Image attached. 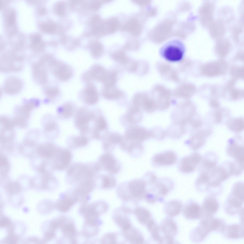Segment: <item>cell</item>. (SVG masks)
<instances>
[{"label": "cell", "mask_w": 244, "mask_h": 244, "mask_svg": "<svg viewBox=\"0 0 244 244\" xmlns=\"http://www.w3.org/2000/svg\"><path fill=\"white\" fill-rule=\"evenodd\" d=\"M208 177L209 193L215 194L214 190L219 188L221 183L233 175L231 162H227L208 171H205Z\"/></svg>", "instance_id": "6da1fadb"}, {"label": "cell", "mask_w": 244, "mask_h": 244, "mask_svg": "<svg viewBox=\"0 0 244 244\" xmlns=\"http://www.w3.org/2000/svg\"><path fill=\"white\" fill-rule=\"evenodd\" d=\"M244 202V184L241 182L235 183L225 202L224 208L229 215L238 214L244 209L242 207Z\"/></svg>", "instance_id": "7a4b0ae2"}, {"label": "cell", "mask_w": 244, "mask_h": 244, "mask_svg": "<svg viewBox=\"0 0 244 244\" xmlns=\"http://www.w3.org/2000/svg\"><path fill=\"white\" fill-rule=\"evenodd\" d=\"M185 48L184 44L178 40L171 41L164 45L160 50L161 56L172 62L179 61L183 58Z\"/></svg>", "instance_id": "3957f363"}, {"label": "cell", "mask_w": 244, "mask_h": 244, "mask_svg": "<svg viewBox=\"0 0 244 244\" xmlns=\"http://www.w3.org/2000/svg\"><path fill=\"white\" fill-rule=\"evenodd\" d=\"M96 115L94 111L86 107H81L77 109L75 114V124L81 134L87 136Z\"/></svg>", "instance_id": "277c9868"}, {"label": "cell", "mask_w": 244, "mask_h": 244, "mask_svg": "<svg viewBox=\"0 0 244 244\" xmlns=\"http://www.w3.org/2000/svg\"><path fill=\"white\" fill-rule=\"evenodd\" d=\"M198 225L191 231L190 238L193 242L198 243L202 241L213 231L210 219L203 217Z\"/></svg>", "instance_id": "5b68a950"}, {"label": "cell", "mask_w": 244, "mask_h": 244, "mask_svg": "<svg viewBox=\"0 0 244 244\" xmlns=\"http://www.w3.org/2000/svg\"><path fill=\"white\" fill-rule=\"evenodd\" d=\"M159 226L160 233L163 244H173L174 238L177 234L178 228L174 221L169 218H165Z\"/></svg>", "instance_id": "8992f818"}, {"label": "cell", "mask_w": 244, "mask_h": 244, "mask_svg": "<svg viewBox=\"0 0 244 244\" xmlns=\"http://www.w3.org/2000/svg\"><path fill=\"white\" fill-rule=\"evenodd\" d=\"M50 66L52 69L54 75L60 81H67L72 75L73 71L71 68L59 61L53 60L51 62Z\"/></svg>", "instance_id": "52a82bcc"}, {"label": "cell", "mask_w": 244, "mask_h": 244, "mask_svg": "<svg viewBox=\"0 0 244 244\" xmlns=\"http://www.w3.org/2000/svg\"><path fill=\"white\" fill-rule=\"evenodd\" d=\"M227 63L223 61L211 62L204 65L202 68V72L204 75L208 76L220 75L226 71Z\"/></svg>", "instance_id": "ba28073f"}, {"label": "cell", "mask_w": 244, "mask_h": 244, "mask_svg": "<svg viewBox=\"0 0 244 244\" xmlns=\"http://www.w3.org/2000/svg\"><path fill=\"white\" fill-rule=\"evenodd\" d=\"M219 206V203L215 195L209 194L203 201L201 207L203 217H213L218 210Z\"/></svg>", "instance_id": "9c48e42d"}, {"label": "cell", "mask_w": 244, "mask_h": 244, "mask_svg": "<svg viewBox=\"0 0 244 244\" xmlns=\"http://www.w3.org/2000/svg\"><path fill=\"white\" fill-rule=\"evenodd\" d=\"M202 158L198 153L194 152L183 158L179 165L180 170L184 173H189L194 171L201 161Z\"/></svg>", "instance_id": "30bf717a"}, {"label": "cell", "mask_w": 244, "mask_h": 244, "mask_svg": "<svg viewBox=\"0 0 244 244\" xmlns=\"http://www.w3.org/2000/svg\"><path fill=\"white\" fill-rule=\"evenodd\" d=\"M183 214L185 217L189 219H198L203 217L201 207L191 200H189L185 204L183 208Z\"/></svg>", "instance_id": "8fae6325"}, {"label": "cell", "mask_w": 244, "mask_h": 244, "mask_svg": "<svg viewBox=\"0 0 244 244\" xmlns=\"http://www.w3.org/2000/svg\"><path fill=\"white\" fill-rule=\"evenodd\" d=\"M100 162L104 170L112 174L118 173L121 169L118 161L110 153H106L102 155Z\"/></svg>", "instance_id": "7c38bea8"}, {"label": "cell", "mask_w": 244, "mask_h": 244, "mask_svg": "<svg viewBox=\"0 0 244 244\" xmlns=\"http://www.w3.org/2000/svg\"><path fill=\"white\" fill-rule=\"evenodd\" d=\"M126 138L138 142L148 139L152 136L148 130L140 126H132L129 128L126 133Z\"/></svg>", "instance_id": "4fadbf2b"}, {"label": "cell", "mask_w": 244, "mask_h": 244, "mask_svg": "<svg viewBox=\"0 0 244 244\" xmlns=\"http://www.w3.org/2000/svg\"><path fill=\"white\" fill-rule=\"evenodd\" d=\"M107 71L102 66L98 64L93 66L83 75V81L87 83L94 80L102 81Z\"/></svg>", "instance_id": "5bb4252c"}, {"label": "cell", "mask_w": 244, "mask_h": 244, "mask_svg": "<svg viewBox=\"0 0 244 244\" xmlns=\"http://www.w3.org/2000/svg\"><path fill=\"white\" fill-rule=\"evenodd\" d=\"M227 154L235 160L234 161L244 165L243 145L234 141H231L227 148Z\"/></svg>", "instance_id": "9a60e30c"}, {"label": "cell", "mask_w": 244, "mask_h": 244, "mask_svg": "<svg viewBox=\"0 0 244 244\" xmlns=\"http://www.w3.org/2000/svg\"><path fill=\"white\" fill-rule=\"evenodd\" d=\"M226 238L230 239L243 238L244 236V224H233L226 225L222 233Z\"/></svg>", "instance_id": "2e32d148"}, {"label": "cell", "mask_w": 244, "mask_h": 244, "mask_svg": "<svg viewBox=\"0 0 244 244\" xmlns=\"http://www.w3.org/2000/svg\"><path fill=\"white\" fill-rule=\"evenodd\" d=\"M214 10V5L211 2H205L200 7L199 10V15L203 25L209 26L212 23Z\"/></svg>", "instance_id": "e0dca14e"}, {"label": "cell", "mask_w": 244, "mask_h": 244, "mask_svg": "<svg viewBox=\"0 0 244 244\" xmlns=\"http://www.w3.org/2000/svg\"><path fill=\"white\" fill-rule=\"evenodd\" d=\"M82 100L85 104L92 105L98 101L99 96L96 86L92 82L87 83L83 92Z\"/></svg>", "instance_id": "ac0fdd59"}, {"label": "cell", "mask_w": 244, "mask_h": 244, "mask_svg": "<svg viewBox=\"0 0 244 244\" xmlns=\"http://www.w3.org/2000/svg\"><path fill=\"white\" fill-rule=\"evenodd\" d=\"M177 159L176 155L174 152L167 151L156 154L153 157L152 161L156 165H168L174 163Z\"/></svg>", "instance_id": "d6986e66"}, {"label": "cell", "mask_w": 244, "mask_h": 244, "mask_svg": "<svg viewBox=\"0 0 244 244\" xmlns=\"http://www.w3.org/2000/svg\"><path fill=\"white\" fill-rule=\"evenodd\" d=\"M126 184L130 192L133 196L139 197L145 195L146 184L144 181L135 179L127 183Z\"/></svg>", "instance_id": "ffe728a7"}, {"label": "cell", "mask_w": 244, "mask_h": 244, "mask_svg": "<svg viewBox=\"0 0 244 244\" xmlns=\"http://www.w3.org/2000/svg\"><path fill=\"white\" fill-rule=\"evenodd\" d=\"M210 133L208 130L200 131L193 135L190 139L189 144L193 150L200 147L204 144L205 138Z\"/></svg>", "instance_id": "44dd1931"}, {"label": "cell", "mask_w": 244, "mask_h": 244, "mask_svg": "<svg viewBox=\"0 0 244 244\" xmlns=\"http://www.w3.org/2000/svg\"><path fill=\"white\" fill-rule=\"evenodd\" d=\"M202 162L200 169L202 172L207 171L216 166L218 162V157L215 153L213 152L206 153L201 159Z\"/></svg>", "instance_id": "7402d4cb"}, {"label": "cell", "mask_w": 244, "mask_h": 244, "mask_svg": "<svg viewBox=\"0 0 244 244\" xmlns=\"http://www.w3.org/2000/svg\"><path fill=\"white\" fill-rule=\"evenodd\" d=\"M76 110L74 103L70 102H66L58 108V117L59 119H62L69 118L75 114Z\"/></svg>", "instance_id": "603a6c76"}, {"label": "cell", "mask_w": 244, "mask_h": 244, "mask_svg": "<svg viewBox=\"0 0 244 244\" xmlns=\"http://www.w3.org/2000/svg\"><path fill=\"white\" fill-rule=\"evenodd\" d=\"M183 204L178 200H172L167 202L165 205L164 210L168 217H172L178 215L182 208Z\"/></svg>", "instance_id": "cb8c5ba5"}, {"label": "cell", "mask_w": 244, "mask_h": 244, "mask_svg": "<svg viewBox=\"0 0 244 244\" xmlns=\"http://www.w3.org/2000/svg\"><path fill=\"white\" fill-rule=\"evenodd\" d=\"M107 126L105 119L101 116L97 117L92 130L91 137L92 138L98 139L101 137V132L107 129Z\"/></svg>", "instance_id": "d4e9b609"}, {"label": "cell", "mask_w": 244, "mask_h": 244, "mask_svg": "<svg viewBox=\"0 0 244 244\" xmlns=\"http://www.w3.org/2000/svg\"><path fill=\"white\" fill-rule=\"evenodd\" d=\"M22 87V83L19 80L15 77H11L5 81L4 89L7 93L14 94L19 92Z\"/></svg>", "instance_id": "484cf974"}, {"label": "cell", "mask_w": 244, "mask_h": 244, "mask_svg": "<svg viewBox=\"0 0 244 244\" xmlns=\"http://www.w3.org/2000/svg\"><path fill=\"white\" fill-rule=\"evenodd\" d=\"M102 94L105 98L112 100L119 98L122 95L123 93L114 85L104 86L102 90Z\"/></svg>", "instance_id": "4316f807"}, {"label": "cell", "mask_w": 244, "mask_h": 244, "mask_svg": "<svg viewBox=\"0 0 244 244\" xmlns=\"http://www.w3.org/2000/svg\"><path fill=\"white\" fill-rule=\"evenodd\" d=\"M215 46V51L219 56L223 58L228 54L231 45L228 40L220 39L218 40Z\"/></svg>", "instance_id": "83f0119b"}, {"label": "cell", "mask_w": 244, "mask_h": 244, "mask_svg": "<svg viewBox=\"0 0 244 244\" xmlns=\"http://www.w3.org/2000/svg\"><path fill=\"white\" fill-rule=\"evenodd\" d=\"M126 237L133 244L142 243L144 241L142 236L130 226L124 229Z\"/></svg>", "instance_id": "f1b7e54d"}, {"label": "cell", "mask_w": 244, "mask_h": 244, "mask_svg": "<svg viewBox=\"0 0 244 244\" xmlns=\"http://www.w3.org/2000/svg\"><path fill=\"white\" fill-rule=\"evenodd\" d=\"M135 212L139 220L146 226L153 219L150 212L144 208H139L136 210Z\"/></svg>", "instance_id": "f546056e"}, {"label": "cell", "mask_w": 244, "mask_h": 244, "mask_svg": "<svg viewBox=\"0 0 244 244\" xmlns=\"http://www.w3.org/2000/svg\"><path fill=\"white\" fill-rule=\"evenodd\" d=\"M228 125L229 128L232 131L240 132L244 129V119L237 118L231 119L228 122Z\"/></svg>", "instance_id": "4dcf8cb0"}, {"label": "cell", "mask_w": 244, "mask_h": 244, "mask_svg": "<svg viewBox=\"0 0 244 244\" xmlns=\"http://www.w3.org/2000/svg\"><path fill=\"white\" fill-rule=\"evenodd\" d=\"M212 23L209 26L211 34L214 38L220 39L224 33V27L221 23Z\"/></svg>", "instance_id": "1f68e13d"}, {"label": "cell", "mask_w": 244, "mask_h": 244, "mask_svg": "<svg viewBox=\"0 0 244 244\" xmlns=\"http://www.w3.org/2000/svg\"><path fill=\"white\" fill-rule=\"evenodd\" d=\"M184 126L181 123L175 122L168 128V133L172 137H179L182 135L185 130Z\"/></svg>", "instance_id": "d6a6232c"}, {"label": "cell", "mask_w": 244, "mask_h": 244, "mask_svg": "<svg viewBox=\"0 0 244 244\" xmlns=\"http://www.w3.org/2000/svg\"><path fill=\"white\" fill-rule=\"evenodd\" d=\"M41 63L37 64L34 66L33 74L34 77L40 83H43L46 81V73L42 66Z\"/></svg>", "instance_id": "836d02e7"}, {"label": "cell", "mask_w": 244, "mask_h": 244, "mask_svg": "<svg viewBox=\"0 0 244 244\" xmlns=\"http://www.w3.org/2000/svg\"><path fill=\"white\" fill-rule=\"evenodd\" d=\"M117 72L115 70H111L106 72L102 81L105 86L115 85L117 79Z\"/></svg>", "instance_id": "e575fe53"}, {"label": "cell", "mask_w": 244, "mask_h": 244, "mask_svg": "<svg viewBox=\"0 0 244 244\" xmlns=\"http://www.w3.org/2000/svg\"><path fill=\"white\" fill-rule=\"evenodd\" d=\"M126 30L134 36L138 35L140 32V26L138 22L135 19L130 20L123 27Z\"/></svg>", "instance_id": "d590c367"}, {"label": "cell", "mask_w": 244, "mask_h": 244, "mask_svg": "<svg viewBox=\"0 0 244 244\" xmlns=\"http://www.w3.org/2000/svg\"><path fill=\"white\" fill-rule=\"evenodd\" d=\"M69 138V142L76 147L84 146L87 144L88 141V137L81 134L79 136H72Z\"/></svg>", "instance_id": "8d00e7d4"}, {"label": "cell", "mask_w": 244, "mask_h": 244, "mask_svg": "<svg viewBox=\"0 0 244 244\" xmlns=\"http://www.w3.org/2000/svg\"><path fill=\"white\" fill-rule=\"evenodd\" d=\"M140 105L145 110L148 112H153L156 109L154 100L149 98L145 94H143Z\"/></svg>", "instance_id": "74e56055"}, {"label": "cell", "mask_w": 244, "mask_h": 244, "mask_svg": "<svg viewBox=\"0 0 244 244\" xmlns=\"http://www.w3.org/2000/svg\"><path fill=\"white\" fill-rule=\"evenodd\" d=\"M60 164L59 168H63L69 164L71 159V155L70 152L66 150L61 149V153L60 156Z\"/></svg>", "instance_id": "f35d334b"}, {"label": "cell", "mask_w": 244, "mask_h": 244, "mask_svg": "<svg viewBox=\"0 0 244 244\" xmlns=\"http://www.w3.org/2000/svg\"><path fill=\"white\" fill-rule=\"evenodd\" d=\"M91 53L92 56L95 58L100 57L103 53V48L102 44L98 42H94L90 47Z\"/></svg>", "instance_id": "ab89813d"}, {"label": "cell", "mask_w": 244, "mask_h": 244, "mask_svg": "<svg viewBox=\"0 0 244 244\" xmlns=\"http://www.w3.org/2000/svg\"><path fill=\"white\" fill-rule=\"evenodd\" d=\"M134 107L129 111L127 116V120L132 122L139 120L141 116L140 108L135 106Z\"/></svg>", "instance_id": "60d3db41"}, {"label": "cell", "mask_w": 244, "mask_h": 244, "mask_svg": "<svg viewBox=\"0 0 244 244\" xmlns=\"http://www.w3.org/2000/svg\"><path fill=\"white\" fill-rule=\"evenodd\" d=\"M113 60L124 65L130 60L124 51H120L116 52L112 54Z\"/></svg>", "instance_id": "b9f144b4"}, {"label": "cell", "mask_w": 244, "mask_h": 244, "mask_svg": "<svg viewBox=\"0 0 244 244\" xmlns=\"http://www.w3.org/2000/svg\"><path fill=\"white\" fill-rule=\"evenodd\" d=\"M102 180L103 186L106 188H112L116 184V180L112 174L104 175Z\"/></svg>", "instance_id": "7bdbcfd3"}, {"label": "cell", "mask_w": 244, "mask_h": 244, "mask_svg": "<svg viewBox=\"0 0 244 244\" xmlns=\"http://www.w3.org/2000/svg\"><path fill=\"white\" fill-rule=\"evenodd\" d=\"M45 92L47 96L50 98H55L60 94L59 89L56 87H49L46 88Z\"/></svg>", "instance_id": "ee69618b"}, {"label": "cell", "mask_w": 244, "mask_h": 244, "mask_svg": "<svg viewBox=\"0 0 244 244\" xmlns=\"http://www.w3.org/2000/svg\"><path fill=\"white\" fill-rule=\"evenodd\" d=\"M124 65L128 71L133 72L137 70L138 68V64L137 62L130 59Z\"/></svg>", "instance_id": "f6af8a7d"}, {"label": "cell", "mask_w": 244, "mask_h": 244, "mask_svg": "<svg viewBox=\"0 0 244 244\" xmlns=\"http://www.w3.org/2000/svg\"><path fill=\"white\" fill-rule=\"evenodd\" d=\"M232 75L234 77L237 78H244V67H234L231 70Z\"/></svg>", "instance_id": "bcb514c9"}, {"label": "cell", "mask_w": 244, "mask_h": 244, "mask_svg": "<svg viewBox=\"0 0 244 244\" xmlns=\"http://www.w3.org/2000/svg\"><path fill=\"white\" fill-rule=\"evenodd\" d=\"M72 203L71 200L66 199L61 201L58 204V207L61 210L65 211L68 210Z\"/></svg>", "instance_id": "7dc6e473"}, {"label": "cell", "mask_w": 244, "mask_h": 244, "mask_svg": "<svg viewBox=\"0 0 244 244\" xmlns=\"http://www.w3.org/2000/svg\"><path fill=\"white\" fill-rule=\"evenodd\" d=\"M41 27L42 29L45 31L51 32L54 31L56 28L55 24L52 22H49L43 24Z\"/></svg>", "instance_id": "c3c4849f"}, {"label": "cell", "mask_w": 244, "mask_h": 244, "mask_svg": "<svg viewBox=\"0 0 244 244\" xmlns=\"http://www.w3.org/2000/svg\"><path fill=\"white\" fill-rule=\"evenodd\" d=\"M66 9L65 4L62 2L58 3L56 7V13L60 15H64L66 11Z\"/></svg>", "instance_id": "681fc988"}, {"label": "cell", "mask_w": 244, "mask_h": 244, "mask_svg": "<svg viewBox=\"0 0 244 244\" xmlns=\"http://www.w3.org/2000/svg\"><path fill=\"white\" fill-rule=\"evenodd\" d=\"M109 139L112 143L115 144L121 142L122 139L120 136L118 134L113 133L110 136Z\"/></svg>", "instance_id": "f907efd6"}, {"label": "cell", "mask_w": 244, "mask_h": 244, "mask_svg": "<svg viewBox=\"0 0 244 244\" xmlns=\"http://www.w3.org/2000/svg\"><path fill=\"white\" fill-rule=\"evenodd\" d=\"M242 94V92L236 89H232L231 93V96L232 99L235 100L238 99Z\"/></svg>", "instance_id": "816d5d0a"}, {"label": "cell", "mask_w": 244, "mask_h": 244, "mask_svg": "<svg viewBox=\"0 0 244 244\" xmlns=\"http://www.w3.org/2000/svg\"><path fill=\"white\" fill-rule=\"evenodd\" d=\"M222 111L220 110L215 112L214 116L215 121L216 123H219L221 121L222 119Z\"/></svg>", "instance_id": "f5cc1de1"}, {"label": "cell", "mask_w": 244, "mask_h": 244, "mask_svg": "<svg viewBox=\"0 0 244 244\" xmlns=\"http://www.w3.org/2000/svg\"><path fill=\"white\" fill-rule=\"evenodd\" d=\"M210 105L211 107L214 109H218L220 107V104L219 102L214 99H212L210 100Z\"/></svg>", "instance_id": "db71d44e"}, {"label": "cell", "mask_w": 244, "mask_h": 244, "mask_svg": "<svg viewBox=\"0 0 244 244\" xmlns=\"http://www.w3.org/2000/svg\"><path fill=\"white\" fill-rule=\"evenodd\" d=\"M105 240H104L105 242H109L112 243V244L114 243L115 242L116 237L114 234H110L106 236Z\"/></svg>", "instance_id": "11a10c76"}, {"label": "cell", "mask_w": 244, "mask_h": 244, "mask_svg": "<svg viewBox=\"0 0 244 244\" xmlns=\"http://www.w3.org/2000/svg\"><path fill=\"white\" fill-rule=\"evenodd\" d=\"M15 20L14 15L13 13L10 14L8 16L7 22L9 25H13L14 23Z\"/></svg>", "instance_id": "9f6ffc18"}, {"label": "cell", "mask_w": 244, "mask_h": 244, "mask_svg": "<svg viewBox=\"0 0 244 244\" xmlns=\"http://www.w3.org/2000/svg\"><path fill=\"white\" fill-rule=\"evenodd\" d=\"M65 232L66 233H72L74 232L73 227L71 225H68L65 227L64 229Z\"/></svg>", "instance_id": "6f0895ef"}, {"label": "cell", "mask_w": 244, "mask_h": 244, "mask_svg": "<svg viewBox=\"0 0 244 244\" xmlns=\"http://www.w3.org/2000/svg\"><path fill=\"white\" fill-rule=\"evenodd\" d=\"M10 223V220L8 218H2L0 221V225L3 226H5L8 225Z\"/></svg>", "instance_id": "680465c9"}, {"label": "cell", "mask_w": 244, "mask_h": 244, "mask_svg": "<svg viewBox=\"0 0 244 244\" xmlns=\"http://www.w3.org/2000/svg\"><path fill=\"white\" fill-rule=\"evenodd\" d=\"M40 40V37L38 35L34 36L32 37V41L35 43H37L39 42Z\"/></svg>", "instance_id": "91938a15"}]
</instances>
